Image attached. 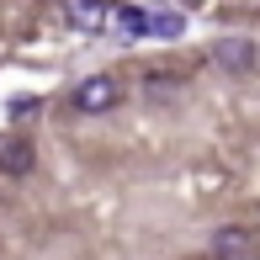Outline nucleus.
<instances>
[{"label": "nucleus", "mask_w": 260, "mask_h": 260, "mask_svg": "<svg viewBox=\"0 0 260 260\" xmlns=\"http://www.w3.org/2000/svg\"><path fill=\"white\" fill-rule=\"evenodd\" d=\"M117 101H122V85H117L112 75H90V80H80V85H75V112H85V117L112 112Z\"/></svg>", "instance_id": "1"}, {"label": "nucleus", "mask_w": 260, "mask_h": 260, "mask_svg": "<svg viewBox=\"0 0 260 260\" xmlns=\"http://www.w3.org/2000/svg\"><path fill=\"white\" fill-rule=\"evenodd\" d=\"M212 64L229 69V75H250V69L260 64V48L250 38H218L212 43Z\"/></svg>", "instance_id": "2"}, {"label": "nucleus", "mask_w": 260, "mask_h": 260, "mask_svg": "<svg viewBox=\"0 0 260 260\" xmlns=\"http://www.w3.org/2000/svg\"><path fill=\"white\" fill-rule=\"evenodd\" d=\"M58 16H64L75 32H101V21L112 16V11H106L101 0H64V6H58Z\"/></svg>", "instance_id": "3"}, {"label": "nucleus", "mask_w": 260, "mask_h": 260, "mask_svg": "<svg viewBox=\"0 0 260 260\" xmlns=\"http://www.w3.org/2000/svg\"><path fill=\"white\" fill-rule=\"evenodd\" d=\"M149 11H154V6H117L106 21H112L122 38H149Z\"/></svg>", "instance_id": "4"}, {"label": "nucleus", "mask_w": 260, "mask_h": 260, "mask_svg": "<svg viewBox=\"0 0 260 260\" xmlns=\"http://www.w3.org/2000/svg\"><path fill=\"white\" fill-rule=\"evenodd\" d=\"M250 250H255V239L244 229H218V234H212V255H218V260H244Z\"/></svg>", "instance_id": "5"}, {"label": "nucleus", "mask_w": 260, "mask_h": 260, "mask_svg": "<svg viewBox=\"0 0 260 260\" xmlns=\"http://www.w3.org/2000/svg\"><path fill=\"white\" fill-rule=\"evenodd\" d=\"M32 165H38V154H32V144H21V138L0 149V170L6 175H32Z\"/></svg>", "instance_id": "6"}, {"label": "nucleus", "mask_w": 260, "mask_h": 260, "mask_svg": "<svg viewBox=\"0 0 260 260\" xmlns=\"http://www.w3.org/2000/svg\"><path fill=\"white\" fill-rule=\"evenodd\" d=\"M186 32V11H149V38H181Z\"/></svg>", "instance_id": "7"}, {"label": "nucleus", "mask_w": 260, "mask_h": 260, "mask_svg": "<svg viewBox=\"0 0 260 260\" xmlns=\"http://www.w3.org/2000/svg\"><path fill=\"white\" fill-rule=\"evenodd\" d=\"M32 112H38V96H16V101L6 106V117H11V122H27Z\"/></svg>", "instance_id": "8"}]
</instances>
